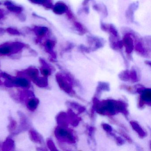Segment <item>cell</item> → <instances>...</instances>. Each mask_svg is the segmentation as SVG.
Returning <instances> with one entry per match:
<instances>
[{"mask_svg": "<svg viewBox=\"0 0 151 151\" xmlns=\"http://www.w3.org/2000/svg\"><path fill=\"white\" fill-rule=\"evenodd\" d=\"M5 17V14H4V11L0 9V19H2Z\"/></svg>", "mask_w": 151, "mask_h": 151, "instance_id": "cell-24", "label": "cell"}, {"mask_svg": "<svg viewBox=\"0 0 151 151\" xmlns=\"http://www.w3.org/2000/svg\"><path fill=\"white\" fill-rule=\"evenodd\" d=\"M5 32H6V30H4V29L0 28V36L3 35L5 33Z\"/></svg>", "mask_w": 151, "mask_h": 151, "instance_id": "cell-26", "label": "cell"}, {"mask_svg": "<svg viewBox=\"0 0 151 151\" xmlns=\"http://www.w3.org/2000/svg\"><path fill=\"white\" fill-rule=\"evenodd\" d=\"M122 41L123 46L125 47L126 52L128 53H131L134 48V41L132 37V33H126Z\"/></svg>", "mask_w": 151, "mask_h": 151, "instance_id": "cell-2", "label": "cell"}, {"mask_svg": "<svg viewBox=\"0 0 151 151\" xmlns=\"http://www.w3.org/2000/svg\"><path fill=\"white\" fill-rule=\"evenodd\" d=\"M0 5H1V2H0Z\"/></svg>", "mask_w": 151, "mask_h": 151, "instance_id": "cell-27", "label": "cell"}, {"mask_svg": "<svg viewBox=\"0 0 151 151\" xmlns=\"http://www.w3.org/2000/svg\"><path fill=\"white\" fill-rule=\"evenodd\" d=\"M109 25V24H106L101 23V29L103 31L108 32Z\"/></svg>", "mask_w": 151, "mask_h": 151, "instance_id": "cell-20", "label": "cell"}, {"mask_svg": "<svg viewBox=\"0 0 151 151\" xmlns=\"http://www.w3.org/2000/svg\"><path fill=\"white\" fill-rule=\"evenodd\" d=\"M26 74L29 76L30 78H31L33 81H35L38 76L39 72L37 70L35 69H30L28 70Z\"/></svg>", "mask_w": 151, "mask_h": 151, "instance_id": "cell-13", "label": "cell"}, {"mask_svg": "<svg viewBox=\"0 0 151 151\" xmlns=\"http://www.w3.org/2000/svg\"><path fill=\"white\" fill-rule=\"evenodd\" d=\"M29 1L33 4L41 5L48 9H52L54 6L52 0H29Z\"/></svg>", "mask_w": 151, "mask_h": 151, "instance_id": "cell-7", "label": "cell"}, {"mask_svg": "<svg viewBox=\"0 0 151 151\" xmlns=\"http://www.w3.org/2000/svg\"><path fill=\"white\" fill-rule=\"evenodd\" d=\"M13 83L18 86L23 87H27L29 86V83L28 80L24 78H18L12 81Z\"/></svg>", "mask_w": 151, "mask_h": 151, "instance_id": "cell-11", "label": "cell"}, {"mask_svg": "<svg viewBox=\"0 0 151 151\" xmlns=\"http://www.w3.org/2000/svg\"><path fill=\"white\" fill-rule=\"evenodd\" d=\"M92 0H83V2H82V5L84 6H86L88 4H89V2L90 1H91Z\"/></svg>", "mask_w": 151, "mask_h": 151, "instance_id": "cell-23", "label": "cell"}, {"mask_svg": "<svg viewBox=\"0 0 151 151\" xmlns=\"http://www.w3.org/2000/svg\"><path fill=\"white\" fill-rule=\"evenodd\" d=\"M56 134L57 136L61 137H64L69 140L72 141L73 140V137L70 133L67 131L62 129H59L56 130Z\"/></svg>", "mask_w": 151, "mask_h": 151, "instance_id": "cell-10", "label": "cell"}, {"mask_svg": "<svg viewBox=\"0 0 151 151\" xmlns=\"http://www.w3.org/2000/svg\"><path fill=\"white\" fill-rule=\"evenodd\" d=\"M93 8L95 11L101 13L105 17L107 16L108 11L106 7L104 4H95L93 6Z\"/></svg>", "mask_w": 151, "mask_h": 151, "instance_id": "cell-9", "label": "cell"}, {"mask_svg": "<svg viewBox=\"0 0 151 151\" xmlns=\"http://www.w3.org/2000/svg\"><path fill=\"white\" fill-rule=\"evenodd\" d=\"M6 31L8 32V33H10L11 35H18V36L21 35L20 32L16 29L9 28V29H7Z\"/></svg>", "mask_w": 151, "mask_h": 151, "instance_id": "cell-19", "label": "cell"}, {"mask_svg": "<svg viewBox=\"0 0 151 151\" xmlns=\"http://www.w3.org/2000/svg\"><path fill=\"white\" fill-rule=\"evenodd\" d=\"M34 82L40 87L46 86L47 84V78L45 77L40 78H38Z\"/></svg>", "mask_w": 151, "mask_h": 151, "instance_id": "cell-18", "label": "cell"}, {"mask_svg": "<svg viewBox=\"0 0 151 151\" xmlns=\"http://www.w3.org/2000/svg\"><path fill=\"white\" fill-rule=\"evenodd\" d=\"M24 47V45L20 42L6 43L0 45V55H4L17 52Z\"/></svg>", "mask_w": 151, "mask_h": 151, "instance_id": "cell-1", "label": "cell"}, {"mask_svg": "<svg viewBox=\"0 0 151 151\" xmlns=\"http://www.w3.org/2000/svg\"><path fill=\"white\" fill-rule=\"evenodd\" d=\"M5 5L6 6L7 9L12 13L20 14L22 12V7L15 5L12 1H5Z\"/></svg>", "mask_w": 151, "mask_h": 151, "instance_id": "cell-6", "label": "cell"}, {"mask_svg": "<svg viewBox=\"0 0 151 151\" xmlns=\"http://www.w3.org/2000/svg\"><path fill=\"white\" fill-rule=\"evenodd\" d=\"M66 15L67 16V17H68V18L69 20H74V18H75V17H74V14H72L71 11H70L69 9V10L67 11V12L66 13Z\"/></svg>", "mask_w": 151, "mask_h": 151, "instance_id": "cell-21", "label": "cell"}, {"mask_svg": "<svg viewBox=\"0 0 151 151\" xmlns=\"http://www.w3.org/2000/svg\"><path fill=\"white\" fill-rule=\"evenodd\" d=\"M74 25L76 30L79 33V35H84L87 32V30L79 22H74Z\"/></svg>", "mask_w": 151, "mask_h": 151, "instance_id": "cell-12", "label": "cell"}, {"mask_svg": "<svg viewBox=\"0 0 151 151\" xmlns=\"http://www.w3.org/2000/svg\"><path fill=\"white\" fill-rule=\"evenodd\" d=\"M85 7L84 8L83 11L85 14H88L90 12V10H89V8L88 7H87L86 6H85Z\"/></svg>", "mask_w": 151, "mask_h": 151, "instance_id": "cell-25", "label": "cell"}, {"mask_svg": "<svg viewBox=\"0 0 151 151\" xmlns=\"http://www.w3.org/2000/svg\"><path fill=\"white\" fill-rule=\"evenodd\" d=\"M139 6L138 2H133L131 4L125 12L126 18L130 22H132L133 21V16L136 10Z\"/></svg>", "mask_w": 151, "mask_h": 151, "instance_id": "cell-5", "label": "cell"}, {"mask_svg": "<svg viewBox=\"0 0 151 151\" xmlns=\"http://www.w3.org/2000/svg\"><path fill=\"white\" fill-rule=\"evenodd\" d=\"M55 44L54 40H48L46 41L45 43V47L46 50L50 52L52 50L53 48L54 47Z\"/></svg>", "mask_w": 151, "mask_h": 151, "instance_id": "cell-17", "label": "cell"}, {"mask_svg": "<svg viewBox=\"0 0 151 151\" xmlns=\"http://www.w3.org/2000/svg\"><path fill=\"white\" fill-rule=\"evenodd\" d=\"M151 99V93L150 90L147 89L144 91L141 95V99L143 101H145V102H150Z\"/></svg>", "mask_w": 151, "mask_h": 151, "instance_id": "cell-14", "label": "cell"}, {"mask_svg": "<svg viewBox=\"0 0 151 151\" xmlns=\"http://www.w3.org/2000/svg\"><path fill=\"white\" fill-rule=\"evenodd\" d=\"M38 102V101L36 99H31L28 101L27 106L31 110H34L37 108Z\"/></svg>", "mask_w": 151, "mask_h": 151, "instance_id": "cell-16", "label": "cell"}, {"mask_svg": "<svg viewBox=\"0 0 151 151\" xmlns=\"http://www.w3.org/2000/svg\"><path fill=\"white\" fill-rule=\"evenodd\" d=\"M33 30L36 36L39 38H42L46 35L48 30L47 27L37 26L33 29Z\"/></svg>", "mask_w": 151, "mask_h": 151, "instance_id": "cell-8", "label": "cell"}, {"mask_svg": "<svg viewBox=\"0 0 151 151\" xmlns=\"http://www.w3.org/2000/svg\"><path fill=\"white\" fill-rule=\"evenodd\" d=\"M52 9L55 14L60 15L66 14L69 10L68 7L65 3L62 1L57 2L55 5H54Z\"/></svg>", "mask_w": 151, "mask_h": 151, "instance_id": "cell-3", "label": "cell"}, {"mask_svg": "<svg viewBox=\"0 0 151 151\" xmlns=\"http://www.w3.org/2000/svg\"><path fill=\"white\" fill-rule=\"evenodd\" d=\"M41 72L42 75H44V76H48V75H50V74L49 70H48L46 68L42 69L41 70Z\"/></svg>", "mask_w": 151, "mask_h": 151, "instance_id": "cell-22", "label": "cell"}, {"mask_svg": "<svg viewBox=\"0 0 151 151\" xmlns=\"http://www.w3.org/2000/svg\"><path fill=\"white\" fill-rule=\"evenodd\" d=\"M87 41L91 45H93L95 48H99L104 45V40L100 38L94 36H88Z\"/></svg>", "mask_w": 151, "mask_h": 151, "instance_id": "cell-4", "label": "cell"}, {"mask_svg": "<svg viewBox=\"0 0 151 151\" xmlns=\"http://www.w3.org/2000/svg\"><path fill=\"white\" fill-rule=\"evenodd\" d=\"M110 33V36L114 37L116 38H119V34H118V31L116 29L115 26L113 24H110L109 25L108 32Z\"/></svg>", "mask_w": 151, "mask_h": 151, "instance_id": "cell-15", "label": "cell"}]
</instances>
